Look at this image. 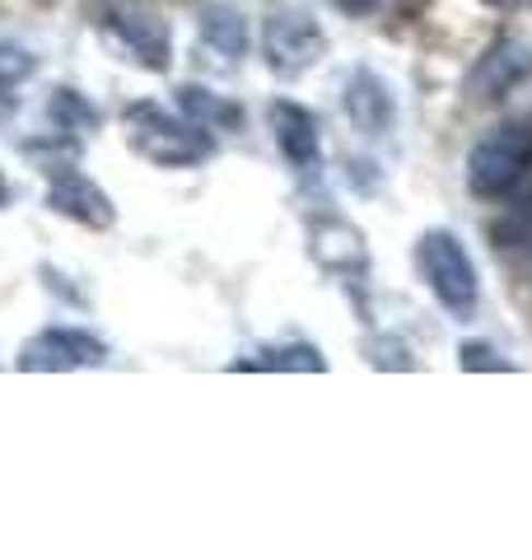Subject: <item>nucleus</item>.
<instances>
[{
    "label": "nucleus",
    "mask_w": 532,
    "mask_h": 560,
    "mask_svg": "<svg viewBox=\"0 0 532 560\" xmlns=\"http://www.w3.org/2000/svg\"><path fill=\"white\" fill-rule=\"evenodd\" d=\"M463 370H509V360H495L490 346H463Z\"/></svg>",
    "instance_id": "2eb2a0df"
},
{
    "label": "nucleus",
    "mask_w": 532,
    "mask_h": 560,
    "mask_svg": "<svg viewBox=\"0 0 532 560\" xmlns=\"http://www.w3.org/2000/svg\"><path fill=\"white\" fill-rule=\"evenodd\" d=\"M346 117H350V127L360 136H369V140L393 131L397 103H393L388 84L374 75V70H350V80H346Z\"/></svg>",
    "instance_id": "1a4fd4ad"
},
{
    "label": "nucleus",
    "mask_w": 532,
    "mask_h": 560,
    "mask_svg": "<svg viewBox=\"0 0 532 560\" xmlns=\"http://www.w3.org/2000/svg\"><path fill=\"white\" fill-rule=\"evenodd\" d=\"M84 364H103V341L76 327H47L20 350V370L28 374H70Z\"/></svg>",
    "instance_id": "423d86ee"
},
{
    "label": "nucleus",
    "mask_w": 532,
    "mask_h": 560,
    "mask_svg": "<svg viewBox=\"0 0 532 560\" xmlns=\"http://www.w3.org/2000/svg\"><path fill=\"white\" fill-rule=\"evenodd\" d=\"M266 117H271V136H276V150L286 154V164L294 173L317 168V160H323V136H317L313 113L290 98H276L271 108H266Z\"/></svg>",
    "instance_id": "6e6552de"
},
{
    "label": "nucleus",
    "mask_w": 532,
    "mask_h": 560,
    "mask_svg": "<svg viewBox=\"0 0 532 560\" xmlns=\"http://www.w3.org/2000/svg\"><path fill=\"white\" fill-rule=\"evenodd\" d=\"M197 33H201V47L216 51L224 66H234L243 51H247V14L229 0H210V5L197 10Z\"/></svg>",
    "instance_id": "9d476101"
},
{
    "label": "nucleus",
    "mask_w": 532,
    "mask_h": 560,
    "mask_svg": "<svg viewBox=\"0 0 532 560\" xmlns=\"http://www.w3.org/2000/svg\"><path fill=\"white\" fill-rule=\"evenodd\" d=\"M177 108H183L206 131H239L243 127V108H239V103L216 94V90H201V84H183V90H177Z\"/></svg>",
    "instance_id": "9b49d317"
},
{
    "label": "nucleus",
    "mask_w": 532,
    "mask_h": 560,
    "mask_svg": "<svg viewBox=\"0 0 532 560\" xmlns=\"http://www.w3.org/2000/svg\"><path fill=\"white\" fill-rule=\"evenodd\" d=\"M332 5L342 14H350V20H369V14H379L388 0H332Z\"/></svg>",
    "instance_id": "dca6fc26"
},
{
    "label": "nucleus",
    "mask_w": 532,
    "mask_h": 560,
    "mask_svg": "<svg viewBox=\"0 0 532 560\" xmlns=\"http://www.w3.org/2000/svg\"><path fill=\"white\" fill-rule=\"evenodd\" d=\"M532 173V127L528 121H500L472 140L467 150V187L486 201L519 191Z\"/></svg>",
    "instance_id": "7ed1b4c3"
},
{
    "label": "nucleus",
    "mask_w": 532,
    "mask_h": 560,
    "mask_svg": "<svg viewBox=\"0 0 532 560\" xmlns=\"http://www.w3.org/2000/svg\"><path fill=\"white\" fill-rule=\"evenodd\" d=\"M262 57L280 80L309 75L327 57V33L317 24V14L304 5H276L262 20Z\"/></svg>",
    "instance_id": "20e7f679"
},
{
    "label": "nucleus",
    "mask_w": 532,
    "mask_h": 560,
    "mask_svg": "<svg viewBox=\"0 0 532 560\" xmlns=\"http://www.w3.org/2000/svg\"><path fill=\"white\" fill-rule=\"evenodd\" d=\"M416 267L430 285L435 304L458 323L476 318V304H482V276H476V261L463 248V238L453 230H430L416 243Z\"/></svg>",
    "instance_id": "f03ea898"
},
{
    "label": "nucleus",
    "mask_w": 532,
    "mask_h": 560,
    "mask_svg": "<svg viewBox=\"0 0 532 560\" xmlns=\"http://www.w3.org/2000/svg\"><path fill=\"white\" fill-rule=\"evenodd\" d=\"M276 360H262L266 370H309V374H317V370H327V360L317 355L313 346H286V350H271Z\"/></svg>",
    "instance_id": "4468645a"
},
{
    "label": "nucleus",
    "mask_w": 532,
    "mask_h": 560,
    "mask_svg": "<svg viewBox=\"0 0 532 560\" xmlns=\"http://www.w3.org/2000/svg\"><path fill=\"white\" fill-rule=\"evenodd\" d=\"M47 206L57 210V215L84 224V230H108V224L117 220V210H113V197H108V191H103L94 178L76 173V168H61L57 178H51V187H47Z\"/></svg>",
    "instance_id": "0eeeda50"
},
{
    "label": "nucleus",
    "mask_w": 532,
    "mask_h": 560,
    "mask_svg": "<svg viewBox=\"0 0 532 560\" xmlns=\"http://www.w3.org/2000/svg\"><path fill=\"white\" fill-rule=\"evenodd\" d=\"M122 121H127V145L154 168H197L216 154V136L187 113L173 117L159 103H131Z\"/></svg>",
    "instance_id": "f257e3e1"
},
{
    "label": "nucleus",
    "mask_w": 532,
    "mask_h": 560,
    "mask_svg": "<svg viewBox=\"0 0 532 560\" xmlns=\"http://www.w3.org/2000/svg\"><path fill=\"white\" fill-rule=\"evenodd\" d=\"M313 253H317V261H323V267H332V271H342V267H360V261H365V238L355 234L350 224L332 220V224H323V230H317Z\"/></svg>",
    "instance_id": "f8f14e48"
},
{
    "label": "nucleus",
    "mask_w": 532,
    "mask_h": 560,
    "mask_svg": "<svg viewBox=\"0 0 532 560\" xmlns=\"http://www.w3.org/2000/svg\"><path fill=\"white\" fill-rule=\"evenodd\" d=\"M33 61L24 47H14V43H0V90H14V84H24L33 75Z\"/></svg>",
    "instance_id": "ddd939ff"
},
{
    "label": "nucleus",
    "mask_w": 532,
    "mask_h": 560,
    "mask_svg": "<svg viewBox=\"0 0 532 560\" xmlns=\"http://www.w3.org/2000/svg\"><path fill=\"white\" fill-rule=\"evenodd\" d=\"M486 5H500L505 10V5H519V0H486Z\"/></svg>",
    "instance_id": "f3484780"
},
{
    "label": "nucleus",
    "mask_w": 532,
    "mask_h": 560,
    "mask_svg": "<svg viewBox=\"0 0 532 560\" xmlns=\"http://www.w3.org/2000/svg\"><path fill=\"white\" fill-rule=\"evenodd\" d=\"M0 201H5V178H0Z\"/></svg>",
    "instance_id": "a211bd4d"
},
{
    "label": "nucleus",
    "mask_w": 532,
    "mask_h": 560,
    "mask_svg": "<svg viewBox=\"0 0 532 560\" xmlns=\"http://www.w3.org/2000/svg\"><path fill=\"white\" fill-rule=\"evenodd\" d=\"M99 28L127 61H140L146 70H164L169 66V51H173L169 24L159 20L150 5H140V0H113V5L103 10Z\"/></svg>",
    "instance_id": "39448f33"
}]
</instances>
